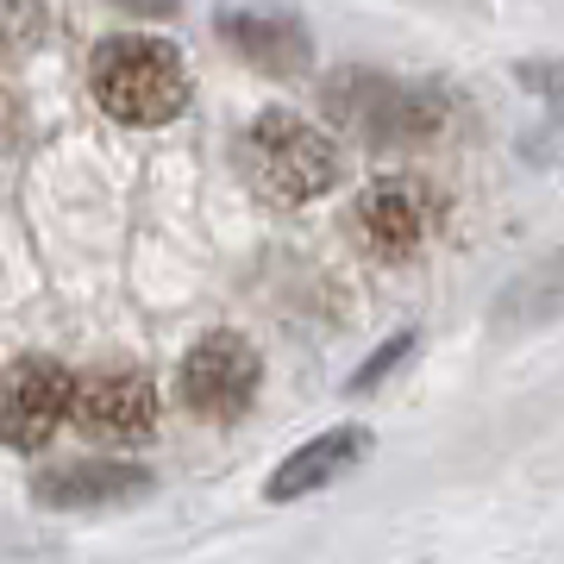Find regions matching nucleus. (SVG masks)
I'll list each match as a JSON object with an SVG mask.
<instances>
[{
	"label": "nucleus",
	"mask_w": 564,
	"mask_h": 564,
	"mask_svg": "<svg viewBox=\"0 0 564 564\" xmlns=\"http://www.w3.org/2000/svg\"><path fill=\"white\" fill-rule=\"evenodd\" d=\"M95 101L120 126H163L188 107V63L163 39H107L88 63Z\"/></svg>",
	"instance_id": "obj_1"
},
{
	"label": "nucleus",
	"mask_w": 564,
	"mask_h": 564,
	"mask_svg": "<svg viewBox=\"0 0 564 564\" xmlns=\"http://www.w3.org/2000/svg\"><path fill=\"white\" fill-rule=\"evenodd\" d=\"M245 176L258 182V195H270V202L302 207L314 195H326V188H339L345 163H339V144L326 139L321 126L270 107L245 132Z\"/></svg>",
	"instance_id": "obj_2"
},
{
	"label": "nucleus",
	"mask_w": 564,
	"mask_h": 564,
	"mask_svg": "<svg viewBox=\"0 0 564 564\" xmlns=\"http://www.w3.org/2000/svg\"><path fill=\"white\" fill-rule=\"evenodd\" d=\"M326 113L364 144H421L445 126V101L433 88H402L370 69H339L326 82Z\"/></svg>",
	"instance_id": "obj_3"
},
{
	"label": "nucleus",
	"mask_w": 564,
	"mask_h": 564,
	"mask_svg": "<svg viewBox=\"0 0 564 564\" xmlns=\"http://www.w3.org/2000/svg\"><path fill=\"white\" fill-rule=\"evenodd\" d=\"M69 370L57 358H20L0 370V440L13 452H39L69 414Z\"/></svg>",
	"instance_id": "obj_4"
},
{
	"label": "nucleus",
	"mask_w": 564,
	"mask_h": 564,
	"mask_svg": "<svg viewBox=\"0 0 564 564\" xmlns=\"http://www.w3.org/2000/svg\"><path fill=\"white\" fill-rule=\"evenodd\" d=\"M258 351L239 333H207L188 358H182V402L202 421H239L251 395H258Z\"/></svg>",
	"instance_id": "obj_5"
},
{
	"label": "nucleus",
	"mask_w": 564,
	"mask_h": 564,
	"mask_svg": "<svg viewBox=\"0 0 564 564\" xmlns=\"http://www.w3.org/2000/svg\"><path fill=\"white\" fill-rule=\"evenodd\" d=\"M426 226H433V195H426L421 182H370L351 207V232L364 239V251H377V258L402 263L414 258V245L426 239Z\"/></svg>",
	"instance_id": "obj_6"
},
{
	"label": "nucleus",
	"mask_w": 564,
	"mask_h": 564,
	"mask_svg": "<svg viewBox=\"0 0 564 564\" xmlns=\"http://www.w3.org/2000/svg\"><path fill=\"white\" fill-rule=\"evenodd\" d=\"M69 408H76V421L95 440H144L158 426V389L139 370H95V377H82Z\"/></svg>",
	"instance_id": "obj_7"
},
{
	"label": "nucleus",
	"mask_w": 564,
	"mask_h": 564,
	"mask_svg": "<svg viewBox=\"0 0 564 564\" xmlns=\"http://www.w3.org/2000/svg\"><path fill=\"white\" fill-rule=\"evenodd\" d=\"M158 477L144 464H126V458H69V464H51L32 477V496L44 508H107V502H139L151 496Z\"/></svg>",
	"instance_id": "obj_8"
},
{
	"label": "nucleus",
	"mask_w": 564,
	"mask_h": 564,
	"mask_svg": "<svg viewBox=\"0 0 564 564\" xmlns=\"http://www.w3.org/2000/svg\"><path fill=\"white\" fill-rule=\"evenodd\" d=\"M364 458H370V433H364V426H326L321 440L295 445V452L270 470L263 496H270V502H302V496H321L326 484L351 477Z\"/></svg>",
	"instance_id": "obj_9"
},
{
	"label": "nucleus",
	"mask_w": 564,
	"mask_h": 564,
	"mask_svg": "<svg viewBox=\"0 0 564 564\" xmlns=\"http://www.w3.org/2000/svg\"><path fill=\"white\" fill-rule=\"evenodd\" d=\"M214 25H220V39L232 44L245 63H258L270 76H295L307 63V32L289 20V13H270V7H226V13H214Z\"/></svg>",
	"instance_id": "obj_10"
},
{
	"label": "nucleus",
	"mask_w": 564,
	"mask_h": 564,
	"mask_svg": "<svg viewBox=\"0 0 564 564\" xmlns=\"http://www.w3.org/2000/svg\"><path fill=\"white\" fill-rule=\"evenodd\" d=\"M44 32V13L39 0H0V63L7 57H25Z\"/></svg>",
	"instance_id": "obj_11"
},
{
	"label": "nucleus",
	"mask_w": 564,
	"mask_h": 564,
	"mask_svg": "<svg viewBox=\"0 0 564 564\" xmlns=\"http://www.w3.org/2000/svg\"><path fill=\"white\" fill-rule=\"evenodd\" d=\"M408 351H414V333H389V339L377 345V358H364L358 370H351V383H345V389H351V395H364V389H377V383L389 377V370H395V364L408 358Z\"/></svg>",
	"instance_id": "obj_12"
},
{
	"label": "nucleus",
	"mask_w": 564,
	"mask_h": 564,
	"mask_svg": "<svg viewBox=\"0 0 564 564\" xmlns=\"http://www.w3.org/2000/svg\"><path fill=\"white\" fill-rule=\"evenodd\" d=\"M527 95H545V101H564V63H521L514 69Z\"/></svg>",
	"instance_id": "obj_13"
},
{
	"label": "nucleus",
	"mask_w": 564,
	"mask_h": 564,
	"mask_svg": "<svg viewBox=\"0 0 564 564\" xmlns=\"http://www.w3.org/2000/svg\"><path fill=\"white\" fill-rule=\"evenodd\" d=\"M120 7H132V13H176V0H120Z\"/></svg>",
	"instance_id": "obj_14"
}]
</instances>
